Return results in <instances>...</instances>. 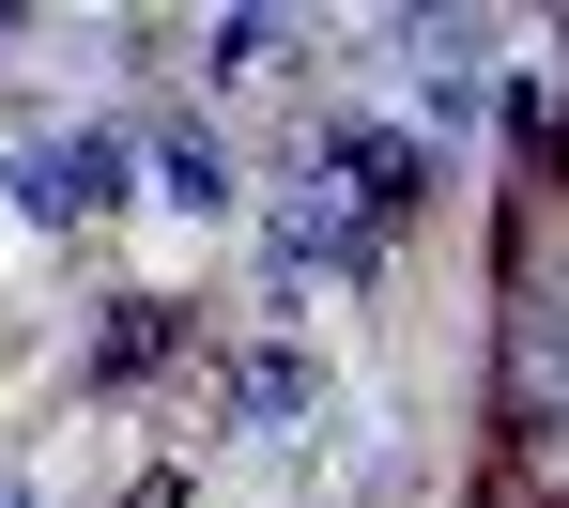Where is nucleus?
I'll use <instances>...</instances> for the list:
<instances>
[{
  "label": "nucleus",
  "instance_id": "1",
  "mask_svg": "<svg viewBox=\"0 0 569 508\" xmlns=\"http://www.w3.org/2000/svg\"><path fill=\"white\" fill-rule=\"evenodd\" d=\"M508 447L569 478V278H508Z\"/></svg>",
  "mask_w": 569,
  "mask_h": 508
},
{
  "label": "nucleus",
  "instance_id": "2",
  "mask_svg": "<svg viewBox=\"0 0 569 508\" xmlns=\"http://www.w3.org/2000/svg\"><path fill=\"white\" fill-rule=\"evenodd\" d=\"M139 186H123V139L108 123H47V139H16V216L31 231H93V216H123Z\"/></svg>",
  "mask_w": 569,
  "mask_h": 508
},
{
  "label": "nucleus",
  "instance_id": "3",
  "mask_svg": "<svg viewBox=\"0 0 569 508\" xmlns=\"http://www.w3.org/2000/svg\"><path fill=\"white\" fill-rule=\"evenodd\" d=\"M308 170H323L339 201L370 216V231L431 201V139H400V123H355V108H323V155H308Z\"/></svg>",
  "mask_w": 569,
  "mask_h": 508
},
{
  "label": "nucleus",
  "instance_id": "4",
  "mask_svg": "<svg viewBox=\"0 0 569 508\" xmlns=\"http://www.w3.org/2000/svg\"><path fill=\"white\" fill-rule=\"evenodd\" d=\"M186 339H200V308H170V293H108V339H93V370H78V386H93V401H123V386H139V370H170Z\"/></svg>",
  "mask_w": 569,
  "mask_h": 508
},
{
  "label": "nucleus",
  "instance_id": "5",
  "mask_svg": "<svg viewBox=\"0 0 569 508\" xmlns=\"http://www.w3.org/2000/svg\"><path fill=\"white\" fill-rule=\"evenodd\" d=\"M308 262H370V216L339 201L323 170H308V186H292V201H278V293H292V278H308Z\"/></svg>",
  "mask_w": 569,
  "mask_h": 508
},
{
  "label": "nucleus",
  "instance_id": "6",
  "mask_svg": "<svg viewBox=\"0 0 569 508\" xmlns=\"http://www.w3.org/2000/svg\"><path fill=\"white\" fill-rule=\"evenodd\" d=\"M154 201L231 216V139H216V123H170V139H154Z\"/></svg>",
  "mask_w": 569,
  "mask_h": 508
},
{
  "label": "nucleus",
  "instance_id": "7",
  "mask_svg": "<svg viewBox=\"0 0 569 508\" xmlns=\"http://www.w3.org/2000/svg\"><path fill=\"white\" fill-rule=\"evenodd\" d=\"M308 401H323V370H308L292 339H262V355L231 370V416H247V431H292V416H308Z\"/></svg>",
  "mask_w": 569,
  "mask_h": 508
},
{
  "label": "nucleus",
  "instance_id": "8",
  "mask_svg": "<svg viewBox=\"0 0 569 508\" xmlns=\"http://www.w3.org/2000/svg\"><path fill=\"white\" fill-rule=\"evenodd\" d=\"M292 47H308L292 16H216V31H200V62H216V78H292Z\"/></svg>",
  "mask_w": 569,
  "mask_h": 508
},
{
  "label": "nucleus",
  "instance_id": "9",
  "mask_svg": "<svg viewBox=\"0 0 569 508\" xmlns=\"http://www.w3.org/2000/svg\"><path fill=\"white\" fill-rule=\"evenodd\" d=\"M123 508H186V478H139V494H123Z\"/></svg>",
  "mask_w": 569,
  "mask_h": 508
},
{
  "label": "nucleus",
  "instance_id": "10",
  "mask_svg": "<svg viewBox=\"0 0 569 508\" xmlns=\"http://www.w3.org/2000/svg\"><path fill=\"white\" fill-rule=\"evenodd\" d=\"M0 508H47V494H31V478H16V462H0Z\"/></svg>",
  "mask_w": 569,
  "mask_h": 508
}]
</instances>
